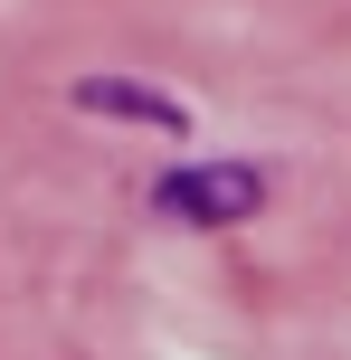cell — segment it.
I'll return each mask as SVG.
<instances>
[{"label": "cell", "mask_w": 351, "mask_h": 360, "mask_svg": "<svg viewBox=\"0 0 351 360\" xmlns=\"http://www.w3.org/2000/svg\"><path fill=\"white\" fill-rule=\"evenodd\" d=\"M152 209L171 228H238V218L266 209V171L257 162H181V171H162Z\"/></svg>", "instance_id": "6da1fadb"}, {"label": "cell", "mask_w": 351, "mask_h": 360, "mask_svg": "<svg viewBox=\"0 0 351 360\" xmlns=\"http://www.w3.org/2000/svg\"><path fill=\"white\" fill-rule=\"evenodd\" d=\"M76 105H86V114H124V124H152V133H181V105H171V95H152V86L86 76V86H76Z\"/></svg>", "instance_id": "7a4b0ae2"}]
</instances>
